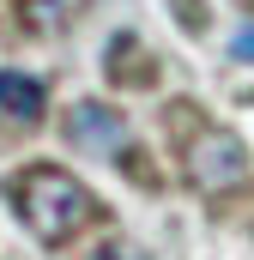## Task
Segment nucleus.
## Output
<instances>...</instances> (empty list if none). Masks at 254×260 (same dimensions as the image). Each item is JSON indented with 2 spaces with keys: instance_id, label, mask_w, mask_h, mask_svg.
Masks as SVG:
<instances>
[{
  "instance_id": "obj_1",
  "label": "nucleus",
  "mask_w": 254,
  "mask_h": 260,
  "mask_svg": "<svg viewBox=\"0 0 254 260\" xmlns=\"http://www.w3.org/2000/svg\"><path fill=\"white\" fill-rule=\"evenodd\" d=\"M6 200H12V212L24 218V230H30L37 242H49V248H61L79 230H91L97 212H103L97 194H91L79 176H67L61 164H24L18 176H6Z\"/></svg>"
},
{
  "instance_id": "obj_2",
  "label": "nucleus",
  "mask_w": 254,
  "mask_h": 260,
  "mask_svg": "<svg viewBox=\"0 0 254 260\" xmlns=\"http://www.w3.org/2000/svg\"><path fill=\"white\" fill-rule=\"evenodd\" d=\"M248 170H254V157L230 127H212L188 145V182L200 194H230V188L248 182Z\"/></svg>"
},
{
  "instance_id": "obj_3",
  "label": "nucleus",
  "mask_w": 254,
  "mask_h": 260,
  "mask_svg": "<svg viewBox=\"0 0 254 260\" xmlns=\"http://www.w3.org/2000/svg\"><path fill=\"white\" fill-rule=\"evenodd\" d=\"M67 139L85 145V151H97V157H109V151H121V145H127V121L115 115V109H103V103H73V115H67Z\"/></svg>"
},
{
  "instance_id": "obj_4",
  "label": "nucleus",
  "mask_w": 254,
  "mask_h": 260,
  "mask_svg": "<svg viewBox=\"0 0 254 260\" xmlns=\"http://www.w3.org/2000/svg\"><path fill=\"white\" fill-rule=\"evenodd\" d=\"M43 85L30 73H0V121L12 127H43Z\"/></svg>"
},
{
  "instance_id": "obj_5",
  "label": "nucleus",
  "mask_w": 254,
  "mask_h": 260,
  "mask_svg": "<svg viewBox=\"0 0 254 260\" xmlns=\"http://www.w3.org/2000/svg\"><path fill=\"white\" fill-rule=\"evenodd\" d=\"M73 6L79 0H24V24L30 30H61L67 18H73Z\"/></svg>"
},
{
  "instance_id": "obj_6",
  "label": "nucleus",
  "mask_w": 254,
  "mask_h": 260,
  "mask_svg": "<svg viewBox=\"0 0 254 260\" xmlns=\"http://www.w3.org/2000/svg\"><path fill=\"white\" fill-rule=\"evenodd\" d=\"M230 55H236V61H254V24H242V30L230 37Z\"/></svg>"
}]
</instances>
